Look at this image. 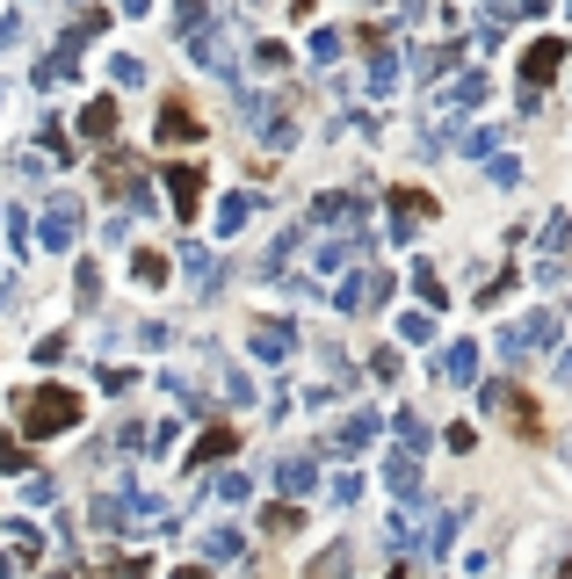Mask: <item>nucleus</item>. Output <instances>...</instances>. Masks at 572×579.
Segmentation results:
<instances>
[{
  "instance_id": "4468645a",
  "label": "nucleus",
  "mask_w": 572,
  "mask_h": 579,
  "mask_svg": "<svg viewBox=\"0 0 572 579\" xmlns=\"http://www.w3.org/2000/svg\"><path fill=\"white\" fill-rule=\"evenodd\" d=\"M276 478H283V493H312V485H319V471L305 464V456H297V464H283Z\"/></svg>"
},
{
  "instance_id": "20e7f679",
  "label": "nucleus",
  "mask_w": 572,
  "mask_h": 579,
  "mask_svg": "<svg viewBox=\"0 0 572 579\" xmlns=\"http://www.w3.org/2000/svg\"><path fill=\"white\" fill-rule=\"evenodd\" d=\"M377 435H384V413H377V406H363L355 420H341V428H334V456H355V449H370Z\"/></svg>"
},
{
  "instance_id": "412c9836",
  "label": "nucleus",
  "mask_w": 572,
  "mask_h": 579,
  "mask_svg": "<svg viewBox=\"0 0 572 579\" xmlns=\"http://www.w3.org/2000/svg\"><path fill=\"white\" fill-rule=\"evenodd\" d=\"M428 333H435L428 312H406V319H399V341H428Z\"/></svg>"
},
{
  "instance_id": "7ed1b4c3",
  "label": "nucleus",
  "mask_w": 572,
  "mask_h": 579,
  "mask_svg": "<svg viewBox=\"0 0 572 579\" xmlns=\"http://www.w3.org/2000/svg\"><path fill=\"white\" fill-rule=\"evenodd\" d=\"M435 218V196H420V189H391V247H406L413 225H428Z\"/></svg>"
},
{
  "instance_id": "ddd939ff",
  "label": "nucleus",
  "mask_w": 572,
  "mask_h": 579,
  "mask_svg": "<svg viewBox=\"0 0 572 579\" xmlns=\"http://www.w3.org/2000/svg\"><path fill=\"white\" fill-rule=\"evenodd\" d=\"M261 529H268V536H297V529H305V514L283 500V507H268V514H261Z\"/></svg>"
},
{
  "instance_id": "cd10ccee",
  "label": "nucleus",
  "mask_w": 572,
  "mask_h": 579,
  "mask_svg": "<svg viewBox=\"0 0 572 579\" xmlns=\"http://www.w3.org/2000/svg\"><path fill=\"white\" fill-rule=\"evenodd\" d=\"M174 579H203V572H174Z\"/></svg>"
},
{
  "instance_id": "a878e982",
  "label": "nucleus",
  "mask_w": 572,
  "mask_h": 579,
  "mask_svg": "<svg viewBox=\"0 0 572 579\" xmlns=\"http://www.w3.org/2000/svg\"><path fill=\"white\" fill-rule=\"evenodd\" d=\"M428 15V0H399V22H420Z\"/></svg>"
},
{
  "instance_id": "2eb2a0df",
  "label": "nucleus",
  "mask_w": 572,
  "mask_h": 579,
  "mask_svg": "<svg viewBox=\"0 0 572 579\" xmlns=\"http://www.w3.org/2000/svg\"><path fill=\"white\" fill-rule=\"evenodd\" d=\"M80 124H87V138H109V131H116V102H87Z\"/></svg>"
},
{
  "instance_id": "bb28decb",
  "label": "nucleus",
  "mask_w": 572,
  "mask_h": 579,
  "mask_svg": "<svg viewBox=\"0 0 572 579\" xmlns=\"http://www.w3.org/2000/svg\"><path fill=\"white\" fill-rule=\"evenodd\" d=\"M558 384H572V348H565V355H558Z\"/></svg>"
},
{
  "instance_id": "f257e3e1",
  "label": "nucleus",
  "mask_w": 572,
  "mask_h": 579,
  "mask_svg": "<svg viewBox=\"0 0 572 579\" xmlns=\"http://www.w3.org/2000/svg\"><path fill=\"white\" fill-rule=\"evenodd\" d=\"M73 420H80V399H73V391H58V384H44L37 399L22 406V428L29 435H66Z\"/></svg>"
},
{
  "instance_id": "aec40b11",
  "label": "nucleus",
  "mask_w": 572,
  "mask_h": 579,
  "mask_svg": "<svg viewBox=\"0 0 572 579\" xmlns=\"http://www.w3.org/2000/svg\"><path fill=\"white\" fill-rule=\"evenodd\" d=\"M341 51H348V44L334 37V29H319V37H312V58H319V66H334V58H341Z\"/></svg>"
},
{
  "instance_id": "a211bd4d",
  "label": "nucleus",
  "mask_w": 572,
  "mask_h": 579,
  "mask_svg": "<svg viewBox=\"0 0 572 579\" xmlns=\"http://www.w3.org/2000/svg\"><path fill=\"white\" fill-rule=\"evenodd\" d=\"M312 579H348V551H341V543L326 558H312Z\"/></svg>"
},
{
  "instance_id": "b1692460",
  "label": "nucleus",
  "mask_w": 572,
  "mask_h": 579,
  "mask_svg": "<svg viewBox=\"0 0 572 579\" xmlns=\"http://www.w3.org/2000/svg\"><path fill=\"white\" fill-rule=\"evenodd\" d=\"M413 290H420V297H428V304H449V290L435 283V268H413Z\"/></svg>"
},
{
  "instance_id": "5701e85b",
  "label": "nucleus",
  "mask_w": 572,
  "mask_h": 579,
  "mask_svg": "<svg viewBox=\"0 0 572 579\" xmlns=\"http://www.w3.org/2000/svg\"><path fill=\"white\" fill-rule=\"evenodd\" d=\"M391 87H399V66H391V58H377V66H370V95H391Z\"/></svg>"
},
{
  "instance_id": "4be33fe9",
  "label": "nucleus",
  "mask_w": 572,
  "mask_h": 579,
  "mask_svg": "<svg viewBox=\"0 0 572 579\" xmlns=\"http://www.w3.org/2000/svg\"><path fill=\"white\" fill-rule=\"evenodd\" d=\"M391 428H399V442H406V449H420V442H428V428H420L413 413H391Z\"/></svg>"
},
{
  "instance_id": "9b49d317",
  "label": "nucleus",
  "mask_w": 572,
  "mask_h": 579,
  "mask_svg": "<svg viewBox=\"0 0 572 579\" xmlns=\"http://www.w3.org/2000/svg\"><path fill=\"white\" fill-rule=\"evenodd\" d=\"M290 348H297V326H283V319H261V326H254V355H261V362H283Z\"/></svg>"
},
{
  "instance_id": "393cba45",
  "label": "nucleus",
  "mask_w": 572,
  "mask_h": 579,
  "mask_svg": "<svg viewBox=\"0 0 572 579\" xmlns=\"http://www.w3.org/2000/svg\"><path fill=\"white\" fill-rule=\"evenodd\" d=\"M247 210H254V196H232V203H225V210H218V225H225V232H232V225H239V218H247Z\"/></svg>"
},
{
  "instance_id": "423d86ee",
  "label": "nucleus",
  "mask_w": 572,
  "mask_h": 579,
  "mask_svg": "<svg viewBox=\"0 0 572 579\" xmlns=\"http://www.w3.org/2000/svg\"><path fill=\"white\" fill-rule=\"evenodd\" d=\"M558 66H565V44H558V37H536V44L522 51V80H529V87H544Z\"/></svg>"
},
{
  "instance_id": "6e6552de",
  "label": "nucleus",
  "mask_w": 572,
  "mask_h": 579,
  "mask_svg": "<svg viewBox=\"0 0 572 579\" xmlns=\"http://www.w3.org/2000/svg\"><path fill=\"white\" fill-rule=\"evenodd\" d=\"M486 73H457V80H449L442 87V116H457V109H478V102H486Z\"/></svg>"
},
{
  "instance_id": "c85d7f7f",
  "label": "nucleus",
  "mask_w": 572,
  "mask_h": 579,
  "mask_svg": "<svg viewBox=\"0 0 572 579\" xmlns=\"http://www.w3.org/2000/svg\"><path fill=\"white\" fill-rule=\"evenodd\" d=\"M565 15H572V0H565Z\"/></svg>"
},
{
  "instance_id": "f8f14e48",
  "label": "nucleus",
  "mask_w": 572,
  "mask_h": 579,
  "mask_svg": "<svg viewBox=\"0 0 572 579\" xmlns=\"http://www.w3.org/2000/svg\"><path fill=\"white\" fill-rule=\"evenodd\" d=\"M196 138H203V124H196L182 102H167V109H160V145H196Z\"/></svg>"
},
{
  "instance_id": "6ab92c4d",
  "label": "nucleus",
  "mask_w": 572,
  "mask_h": 579,
  "mask_svg": "<svg viewBox=\"0 0 572 579\" xmlns=\"http://www.w3.org/2000/svg\"><path fill=\"white\" fill-rule=\"evenodd\" d=\"M384 543H391V551H406V543H413V514H391V522H384Z\"/></svg>"
},
{
  "instance_id": "f03ea898",
  "label": "nucleus",
  "mask_w": 572,
  "mask_h": 579,
  "mask_svg": "<svg viewBox=\"0 0 572 579\" xmlns=\"http://www.w3.org/2000/svg\"><path fill=\"white\" fill-rule=\"evenodd\" d=\"M551 333H558V319H551V312H529V319H515V326H500V341H493V348H500L507 362H522V355L544 348Z\"/></svg>"
},
{
  "instance_id": "9d476101",
  "label": "nucleus",
  "mask_w": 572,
  "mask_h": 579,
  "mask_svg": "<svg viewBox=\"0 0 572 579\" xmlns=\"http://www.w3.org/2000/svg\"><path fill=\"white\" fill-rule=\"evenodd\" d=\"M167 196L182 218H196V203H203V167H167Z\"/></svg>"
},
{
  "instance_id": "f3484780",
  "label": "nucleus",
  "mask_w": 572,
  "mask_h": 579,
  "mask_svg": "<svg viewBox=\"0 0 572 579\" xmlns=\"http://www.w3.org/2000/svg\"><path fill=\"white\" fill-rule=\"evenodd\" d=\"M218 456H232V428H210V435L196 442V464H218Z\"/></svg>"
},
{
  "instance_id": "1a4fd4ad",
  "label": "nucleus",
  "mask_w": 572,
  "mask_h": 579,
  "mask_svg": "<svg viewBox=\"0 0 572 579\" xmlns=\"http://www.w3.org/2000/svg\"><path fill=\"white\" fill-rule=\"evenodd\" d=\"M384 485H391V500H420V464H413V449L384 456Z\"/></svg>"
},
{
  "instance_id": "39448f33",
  "label": "nucleus",
  "mask_w": 572,
  "mask_h": 579,
  "mask_svg": "<svg viewBox=\"0 0 572 579\" xmlns=\"http://www.w3.org/2000/svg\"><path fill=\"white\" fill-rule=\"evenodd\" d=\"M384 290H391V276L363 268V276H348V283H341V312H377V304H384Z\"/></svg>"
},
{
  "instance_id": "dca6fc26",
  "label": "nucleus",
  "mask_w": 572,
  "mask_h": 579,
  "mask_svg": "<svg viewBox=\"0 0 572 579\" xmlns=\"http://www.w3.org/2000/svg\"><path fill=\"white\" fill-rule=\"evenodd\" d=\"M449 543H457V514H435V529H428V558H449Z\"/></svg>"
},
{
  "instance_id": "c756f323",
  "label": "nucleus",
  "mask_w": 572,
  "mask_h": 579,
  "mask_svg": "<svg viewBox=\"0 0 572 579\" xmlns=\"http://www.w3.org/2000/svg\"><path fill=\"white\" fill-rule=\"evenodd\" d=\"M391 579H399V572H391Z\"/></svg>"
},
{
  "instance_id": "0eeeda50",
  "label": "nucleus",
  "mask_w": 572,
  "mask_h": 579,
  "mask_svg": "<svg viewBox=\"0 0 572 579\" xmlns=\"http://www.w3.org/2000/svg\"><path fill=\"white\" fill-rule=\"evenodd\" d=\"M435 377H442V384H471V377H478V348H471V341H449V348L435 355Z\"/></svg>"
}]
</instances>
